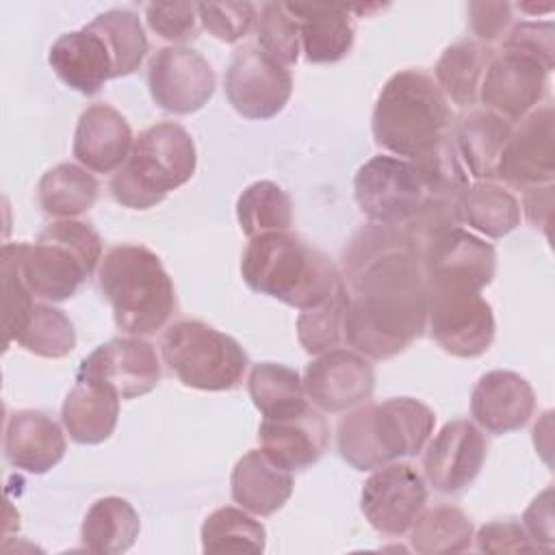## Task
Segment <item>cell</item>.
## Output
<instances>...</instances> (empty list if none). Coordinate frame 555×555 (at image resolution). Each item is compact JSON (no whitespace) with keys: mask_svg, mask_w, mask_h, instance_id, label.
<instances>
[{"mask_svg":"<svg viewBox=\"0 0 555 555\" xmlns=\"http://www.w3.org/2000/svg\"><path fill=\"white\" fill-rule=\"evenodd\" d=\"M345 340L371 360L405 351L427 327L423 254L399 225L369 223L343 249Z\"/></svg>","mask_w":555,"mask_h":555,"instance_id":"1","label":"cell"},{"mask_svg":"<svg viewBox=\"0 0 555 555\" xmlns=\"http://www.w3.org/2000/svg\"><path fill=\"white\" fill-rule=\"evenodd\" d=\"M241 275L251 291L299 310L319 306L343 284L336 264L291 232L249 238L241 258Z\"/></svg>","mask_w":555,"mask_h":555,"instance_id":"2","label":"cell"},{"mask_svg":"<svg viewBox=\"0 0 555 555\" xmlns=\"http://www.w3.org/2000/svg\"><path fill=\"white\" fill-rule=\"evenodd\" d=\"M453 113L436 80L421 69L392 74L375 102L371 130L386 152L414 160L449 134Z\"/></svg>","mask_w":555,"mask_h":555,"instance_id":"3","label":"cell"},{"mask_svg":"<svg viewBox=\"0 0 555 555\" xmlns=\"http://www.w3.org/2000/svg\"><path fill=\"white\" fill-rule=\"evenodd\" d=\"M98 286L113 308L115 325L132 336L154 334L176 308L173 282L145 245L111 247L100 260Z\"/></svg>","mask_w":555,"mask_h":555,"instance_id":"4","label":"cell"},{"mask_svg":"<svg viewBox=\"0 0 555 555\" xmlns=\"http://www.w3.org/2000/svg\"><path fill=\"white\" fill-rule=\"evenodd\" d=\"M434 425V410L412 397L366 403L338 423V453L356 470H375L403 455H416Z\"/></svg>","mask_w":555,"mask_h":555,"instance_id":"5","label":"cell"},{"mask_svg":"<svg viewBox=\"0 0 555 555\" xmlns=\"http://www.w3.org/2000/svg\"><path fill=\"white\" fill-rule=\"evenodd\" d=\"M197 167V152L186 128L160 121L143 130L128 160L113 173L108 189L117 204L147 210L160 204L169 191L186 184Z\"/></svg>","mask_w":555,"mask_h":555,"instance_id":"6","label":"cell"},{"mask_svg":"<svg viewBox=\"0 0 555 555\" xmlns=\"http://www.w3.org/2000/svg\"><path fill=\"white\" fill-rule=\"evenodd\" d=\"M102 260V238L85 221L59 219L24 245L22 273L35 297L65 301Z\"/></svg>","mask_w":555,"mask_h":555,"instance_id":"7","label":"cell"},{"mask_svg":"<svg viewBox=\"0 0 555 555\" xmlns=\"http://www.w3.org/2000/svg\"><path fill=\"white\" fill-rule=\"evenodd\" d=\"M160 353L184 386L208 392L236 388L249 364L245 349L232 336L197 319L171 323L160 338Z\"/></svg>","mask_w":555,"mask_h":555,"instance_id":"8","label":"cell"},{"mask_svg":"<svg viewBox=\"0 0 555 555\" xmlns=\"http://www.w3.org/2000/svg\"><path fill=\"white\" fill-rule=\"evenodd\" d=\"M353 195L371 223L401 225L429 197L412 160L377 154L353 178Z\"/></svg>","mask_w":555,"mask_h":555,"instance_id":"9","label":"cell"},{"mask_svg":"<svg viewBox=\"0 0 555 555\" xmlns=\"http://www.w3.org/2000/svg\"><path fill=\"white\" fill-rule=\"evenodd\" d=\"M225 98L245 117L264 121L284 111L293 93L291 72L256 46L238 48L223 76Z\"/></svg>","mask_w":555,"mask_h":555,"instance_id":"10","label":"cell"},{"mask_svg":"<svg viewBox=\"0 0 555 555\" xmlns=\"http://www.w3.org/2000/svg\"><path fill=\"white\" fill-rule=\"evenodd\" d=\"M427 325L431 338L451 356L477 358L494 340L492 306L481 293L427 291Z\"/></svg>","mask_w":555,"mask_h":555,"instance_id":"11","label":"cell"},{"mask_svg":"<svg viewBox=\"0 0 555 555\" xmlns=\"http://www.w3.org/2000/svg\"><path fill=\"white\" fill-rule=\"evenodd\" d=\"M494 247L460 225L438 236L423 251L427 291L481 293L494 280Z\"/></svg>","mask_w":555,"mask_h":555,"instance_id":"12","label":"cell"},{"mask_svg":"<svg viewBox=\"0 0 555 555\" xmlns=\"http://www.w3.org/2000/svg\"><path fill=\"white\" fill-rule=\"evenodd\" d=\"M217 87L210 63L193 48L165 46L147 63V89L167 113L191 115L208 104Z\"/></svg>","mask_w":555,"mask_h":555,"instance_id":"13","label":"cell"},{"mask_svg":"<svg viewBox=\"0 0 555 555\" xmlns=\"http://www.w3.org/2000/svg\"><path fill=\"white\" fill-rule=\"evenodd\" d=\"M427 503V486L414 466L390 462L364 481L360 509L369 525L384 535L405 533Z\"/></svg>","mask_w":555,"mask_h":555,"instance_id":"14","label":"cell"},{"mask_svg":"<svg viewBox=\"0 0 555 555\" xmlns=\"http://www.w3.org/2000/svg\"><path fill=\"white\" fill-rule=\"evenodd\" d=\"M555 113L551 104L533 108L520 119L503 145L494 176L505 184L529 191L553 184L555 178Z\"/></svg>","mask_w":555,"mask_h":555,"instance_id":"15","label":"cell"},{"mask_svg":"<svg viewBox=\"0 0 555 555\" xmlns=\"http://www.w3.org/2000/svg\"><path fill=\"white\" fill-rule=\"evenodd\" d=\"M548 74L535 59L516 50H501L492 54L483 72L479 100L486 111H492L507 124L520 121L544 98Z\"/></svg>","mask_w":555,"mask_h":555,"instance_id":"16","label":"cell"},{"mask_svg":"<svg viewBox=\"0 0 555 555\" xmlns=\"http://www.w3.org/2000/svg\"><path fill=\"white\" fill-rule=\"evenodd\" d=\"M76 377L106 384L119 399H137L158 386L160 362L154 345L141 336L113 338L80 362Z\"/></svg>","mask_w":555,"mask_h":555,"instance_id":"17","label":"cell"},{"mask_svg":"<svg viewBox=\"0 0 555 555\" xmlns=\"http://www.w3.org/2000/svg\"><path fill=\"white\" fill-rule=\"evenodd\" d=\"M375 388L369 360L351 349H330L306 366V397L323 412H345L364 403Z\"/></svg>","mask_w":555,"mask_h":555,"instance_id":"18","label":"cell"},{"mask_svg":"<svg viewBox=\"0 0 555 555\" xmlns=\"http://www.w3.org/2000/svg\"><path fill=\"white\" fill-rule=\"evenodd\" d=\"M486 453V438L475 423L466 418L449 421L425 449V479L434 490L455 494L475 481Z\"/></svg>","mask_w":555,"mask_h":555,"instance_id":"19","label":"cell"},{"mask_svg":"<svg viewBox=\"0 0 555 555\" xmlns=\"http://www.w3.org/2000/svg\"><path fill=\"white\" fill-rule=\"evenodd\" d=\"M48 63L69 89L82 95H95L106 80L115 78L111 48L91 22L61 35L50 46Z\"/></svg>","mask_w":555,"mask_h":555,"instance_id":"20","label":"cell"},{"mask_svg":"<svg viewBox=\"0 0 555 555\" xmlns=\"http://www.w3.org/2000/svg\"><path fill=\"white\" fill-rule=\"evenodd\" d=\"M132 143L134 137L126 117L115 106L95 102L78 117L72 152L85 169L111 173L128 160Z\"/></svg>","mask_w":555,"mask_h":555,"instance_id":"21","label":"cell"},{"mask_svg":"<svg viewBox=\"0 0 555 555\" xmlns=\"http://www.w3.org/2000/svg\"><path fill=\"white\" fill-rule=\"evenodd\" d=\"M535 410L531 384L514 371L481 375L470 392V414L490 434H509L525 427Z\"/></svg>","mask_w":555,"mask_h":555,"instance_id":"22","label":"cell"},{"mask_svg":"<svg viewBox=\"0 0 555 555\" xmlns=\"http://www.w3.org/2000/svg\"><path fill=\"white\" fill-rule=\"evenodd\" d=\"M260 449L280 466L304 470L312 466L327 449L330 427L310 405L299 414L284 418H264L258 427Z\"/></svg>","mask_w":555,"mask_h":555,"instance_id":"23","label":"cell"},{"mask_svg":"<svg viewBox=\"0 0 555 555\" xmlns=\"http://www.w3.org/2000/svg\"><path fill=\"white\" fill-rule=\"evenodd\" d=\"M65 449V434L46 412L15 410L7 416L4 455L11 466L43 475L63 460Z\"/></svg>","mask_w":555,"mask_h":555,"instance_id":"24","label":"cell"},{"mask_svg":"<svg viewBox=\"0 0 555 555\" xmlns=\"http://www.w3.org/2000/svg\"><path fill=\"white\" fill-rule=\"evenodd\" d=\"M230 490L234 503L256 516H271L293 494V475L262 449H251L232 468Z\"/></svg>","mask_w":555,"mask_h":555,"instance_id":"25","label":"cell"},{"mask_svg":"<svg viewBox=\"0 0 555 555\" xmlns=\"http://www.w3.org/2000/svg\"><path fill=\"white\" fill-rule=\"evenodd\" d=\"M297 20L299 43L308 63H336L351 52L356 28L347 7L284 2Z\"/></svg>","mask_w":555,"mask_h":555,"instance_id":"26","label":"cell"},{"mask_svg":"<svg viewBox=\"0 0 555 555\" xmlns=\"http://www.w3.org/2000/svg\"><path fill=\"white\" fill-rule=\"evenodd\" d=\"M63 425L78 444H100L108 440L119 418V395L100 382L78 379L61 408Z\"/></svg>","mask_w":555,"mask_h":555,"instance_id":"27","label":"cell"},{"mask_svg":"<svg viewBox=\"0 0 555 555\" xmlns=\"http://www.w3.org/2000/svg\"><path fill=\"white\" fill-rule=\"evenodd\" d=\"M512 134V124L486 108H473L464 113L451 130L453 145L475 180L494 178L499 156L505 141Z\"/></svg>","mask_w":555,"mask_h":555,"instance_id":"28","label":"cell"},{"mask_svg":"<svg viewBox=\"0 0 555 555\" xmlns=\"http://www.w3.org/2000/svg\"><path fill=\"white\" fill-rule=\"evenodd\" d=\"M460 223L488 238H501L520 223V204L505 186L492 180H477L457 195Z\"/></svg>","mask_w":555,"mask_h":555,"instance_id":"29","label":"cell"},{"mask_svg":"<svg viewBox=\"0 0 555 555\" xmlns=\"http://www.w3.org/2000/svg\"><path fill=\"white\" fill-rule=\"evenodd\" d=\"M141 520L130 501L121 496L98 499L80 527L82 546L100 555L126 553L139 538Z\"/></svg>","mask_w":555,"mask_h":555,"instance_id":"30","label":"cell"},{"mask_svg":"<svg viewBox=\"0 0 555 555\" xmlns=\"http://www.w3.org/2000/svg\"><path fill=\"white\" fill-rule=\"evenodd\" d=\"M492 59V50L479 41L462 39L440 54L436 63V85L447 100L460 108H468L479 100L483 72Z\"/></svg>","mask_w":555,"mask_h":555,"instance_id":"31","label":"cell"},{"mask_svg":"<svg viewBox=\"0 0 555 555\" xmlns=\"http://www.w3.org/2000/svg\"><path fill=\"white\" fill-rule=\"evenodd\" d=\"M100 193L95 176L76 163H59L48 169L37 186L39 206L46 215L74 219L87 212Z\"/></svg>","mask_w":555,"mask_h":555,"instance_id":"32","label":"cell"},{"mask_svg":"<svg viewBox=\"0 0 555 555\" xmlns=\"http://www.w3.org/2000/svg\"><path fill=\"white\" fill-rule=\"evenodd\" d=\"M247 390L256 410L264 418H284L308 408L304 379L286 364H254L247 377Z\"/></svg>","mask_w":555,"mask_h":555,"instance_id":"33","label":"cell"},{"mask_svg":"<svg viewBox=\"0 0 555 555\" xmlns=\"http://www.w3.org/2000/svg\"><path fill=\"white\" fill-rule=\"evenodd\" d=\"M475 527L455 505H436L421 512L410 527V544L423 555L460 553L470 548Z\"/></svg>","mask_w":555,"mask_h":555,"instance_id":"34","label":"cell"},{"mask_svg":"<svg viewBox=\"0 0 555 555\" xmlns=\"http://www.w3.org/2000/svg\"><path fill=\"white\" fill-rule=\"evenodd\" d=\"M236 219L249 238L267 232H288L293 225V202L275 182L258 180L238 195Z\"/></svg>","mask_w":555,"mask_h":555,"instance_id":"35","label":"cell"},{"mask_svg":"<svg viewBox=\"0 0 555 555\" xmlns=\"http://www.w3.org/2000/svg\"><path fill=\"white\" fill-rule=\"evenodd\" d=\"M204 553H262L267 531L260 520L238 507H219L202 525Z\"/></svg>","mask_w":555,"mask_h":555,"instance_id":"36","label":"cell"},{"mask_svg":"<svg viewBox=\"0 0 555 555\" xmlns=\"http://www.w3.org/2000/svg\"><path fill=\"white\" fill-rule=\"evenodd\" d=\"M13 343L39 358L59 360L74 351L76 330L61 308H54L50 304H35L30 314L17 330Z\"/></svg>","mask_w":555,"mask_h":555,"instance_id":"37","label":"cell"},{"mask_svg":"<svg viewBox=\"0 0 555 555\" xmlns=\"http://www.w3.org/2000/svg\"><path fill=\"white\" fill-rule=\"evenodd\" d=\"M349 308V291L343 284L319 306L301 310L297 317V338L306 353L321 356L336 349L345 340V314Z\"/></svg>","mask_w":555,"mask_h":555,"instance_id":"38","label":"cell"},{"mask_svg":"<svg viewBox=\"0 0 555 555\" xmlns=\"http://www.w3.org/2000/svg\"><path fill=\"white\" fill-rule=\"evenodd\" d=\"M91 24L102 33L111 48L115 78L134 74L147 54V37L139 15L128 9H111L91 20Z\"/></svg>","mask_w":555,"mask_h":555,"instance_id":"39","label":"cell"},{"mask_svg":"<svg viewBox=\"0 0 555 555\" xmlns=\"http://www.w3.org/2000/svg\"><path fill=\"white\" fill-rule=\"evenodd\" d=\"M26 243H7L0 256L2 275V323H4V345H11L17 330L30 314L35 301L22 273V256Z\"/></svg>","mask_w":555,"mask_h":555,"instance_id":"40","label":"cell"},{"mask_svg":"<svg viewBox=\"0 0 555 555\" xmlns=\"http://www.w3.org/2000/svg\"><path fill=\"white\" fill-rule=\"evenodd\" d=\"M412 163L434 197H457L468 186V171L453 145L451 132Z\"/></svg>","mask_w":555,"mask_h":555,"instance_id":"41","label":"cell"},{"mask_svg":"<svg viewBox=\"0 0 555 555\" xmlns=\"http://www.w3.org/2000/svg\"><path fill=\"white\" fill-rule=\"evenodd\" d=\"M256 22L258 48L284 67L295 65L301 52L299 26L297 20L288 13L286 4L264 2L260 7V15Z\"/></svg>","mask_w":555,"mask_h":555,"instance_id":"42","label":"cell"},{"mask_svg":"<svg viewBox=\"0 0 555 555\" xmlns=\"http://www.w3.org/2000/svg\"><path fill=\"white\" fill-rule=\"evenodd\" d=\"M455 202H457V197H434V195H429L421 204V208L408 221H403L399 225L421 254L438 236H442L444 232L460 225Z\"/></svg>","mask_w":555,"mask_h":555,"instance_id":"43","label":"cell"},{"mask_svg":"<svg viewBox=\"0 0 555 555\" xmlns=\"http://www.w3.org/2000/svg\"><path fill=\"white\" fill-rule=\"evenodd\" d=\"M197 17L202 26L223 43H236L258 20L251 2H199Z\"/></svg>","mask_w":555,"mask_h":555,"instance_id":"44","label":"cell"},{"mask_svg":"<svg viewBox=\"0 0 555 555\" xmlns=\"http://www.w3.org/2000/svg\"><path fill=\"white\" fill-rule=\"evenodd\" d=\"M147 26L163 39L182 43L197 37V4L193 2H152L145 4Z\"/></svg>","mask_w":555,"mask_h":555,"instance_id":"45","label":"cell"},{"mask_svg":"<svg viewBox=\"0 0 555 555\" xmlns=\"http://www.w3.org/2000/svg\"><path fill=\"white\" fill-rule=\"evenodd\" d=\"M503 50L522 52L544 65L546 72L553 69L555 54V26L553 22H518L505 35Z\"/></svg>","mask_w":555,"mask_h":555,"instance_id":"46","label":"cell"},{"mask_svg":"<svg viewBox=\"0 0 555 555\" xmlns=\"http://www.w3.org/2000/svg\"><path fill=\"white\" fill-rule=\"evenodd\" d=\"M481 553H535L540 551L525 527L514 518L490 520L473 535Z\"/></svg>","mask_w":555,"mask_h":555,"instance_id":"47","label":"cell"},{"mask_svg":"<svg viewBox=\"0 0 555 555\" xmlns=\"http://www.w3.org/2000/svg\"><path fill=\"white\" fill-rule=\"evenodd\" d=\"M468 24L479 43H492L507 35L512 24V4L509 2H468Z\"/></svg>","mask_w":555,"mask_h":555,"instance_id":"48","label":"cell"},{"mask_svg":"<svg viewBox=\"0 0 555 555\" xmlns=\"http://www.w3.org/2000/svg\"><path fill=\"white\" fill-rule=\"evenodd\" d=\"M525 531L533 540L540 551H548L555 542L553 538V488H546L538 494L531 505L527 507L525 516Z\"/></svg>","mask_w":555,"mask_h":555,"instance_id":"49","label":"cell"},{"mask_svg":"<svg viewBox=\"0 0 555 555\" xmlns=\"http://www.w3.org/2000/svg\"><path fill=\"white\" fill-rule=\"evenodd\" d=\"M525 215L533 228H542L548 234V223L553 215V184L525 191L522 199Z\"/></svg>","mask_w":555,"mask_h":555,"instance_id":"50","label":"cell"},{"mask_svg":"<svg viewBox=\"0 0 555 555\" xmlns=\"http://www.w3.org/2000/svg\"><path fill=\"white\" fill-rule=\"evenodd\" d=\"M520 11L525 13H548L553 9V4H544V7H538V4H518Z\"/></svg>","mask_w":555,"mask_h":555,"instance_id":"51","label":"cell"}]
</instances>
